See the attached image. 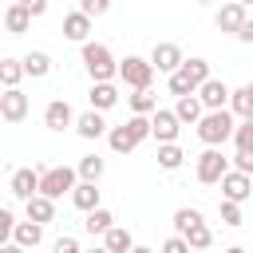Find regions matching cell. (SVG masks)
Here are the masks:
<instances>
[{"mask_svg":"<svg viewBox=\"0 0 253 253\" xmlns=\"http://www.w3.org/2000/svg\"><path fill=\"white\" fill-rule=\"evenodd\" d=\"M198 138L206 142V150H217L225 138H233V111H206L198 123Z\"/></svg>","mask_w":253,"mask_h":253,"instance_id":"1","label":"cell"},{"mask_svg":"<svg viewBox=\"0 0 253 253\" xmlns=\"http://www.w3.org/2000/svg\"><path fill=\"white\" fill-rule=\"evenodd\" d=\"M83 67L95 83H111V75H119V63L107 43H83Z\"/></svg>","mask_w":253,"mask_h":253,"instance_id":"2","label":"cell"},{"mask_svg":"<svg viewBox=\"0 0 253 253\" xmlns=\"http://www.w3.org/2000/svg\"><path fill=\"white\" fill-rule=\"evenodd\" d=\"M75 178H79V174H75L71 166H51V170H40V194L55 202V198H63V194H71V190L79 186Z\"/></svg>","mask_w":253,"mask_h":253,"instance_id":"3","label":"cell"},{"mask_svg":"<svg viewBox=\"0 0 253 253\" xmlns=\"http://www.w3.org/2000/svg\"><path fill=\"white\" fill-rule=\"evenodd\" d=\"M119 79H123L130 91H150L154 67H150V59H142V55H126V59L119 63Z\"/></svg>","mask_w":253,"mask_h":253,"instance_id":"4","label":"cell"},{"mask_svg":"<svg viewBox=\"0 0 253 253\" xmlns=\"http://www.w3.org/2000/svg\"><path fill=\"white\" fill-rule=\"evenodd\" d=\"M178 130H182V123H178L174 111L158 107V111L150 115V138H158V146H174V142H178Z\"/></svg>","mask_w":253,"mask_h":253,"instance_id":"5","label":"cell"},{"mask_svg":"<svg viewBox=\"0 0 253 253\" xmlns=\"http://www.w3.org/2000/svg\"><path fill=\"white\" fill-rule=\"evenodd\" d=\"M225 174H229V158L221 150H202V158H198V182L202 186H217Z\"/></svg>","mask_w":253,"mask_h":253,"instance_id":"6","label":"cell"},{"mask_svg":"<svg viewBox=\"0 0 253 253\" xmlns=\"http://www.w3.org/2000/svg\"><path fill=\"white\" fill-rule=\"evenodd\" d=\"M182 63H186V55H182L178 43H154V51H150V67L154 71L174 75V71H182Z\"/></svg>","mask_w":253,"mask_h":253,"instance_id":"7","label":"cell"},{"mask_svg":"<svg viewBox=\"0 0 253 253\" xmlns=\"http://www.w3.org/2000/svg\"><path fill=\"white\" fill-rule=\"evenodd\" d=\"M249 194H253V178H245V174H237V170H229V174L221 178V202L241 206Z\"/></svg>","mask_w":253,"mask_h":253,"instance_id":"8","label":"cell"},{"mask_svg":"<svg viewBox=\"0 0 253 253\" xmlns=\"http://www.w3.org/2000/svg\"><path fill=\"white\" fill-rule=\"evenodd\" d=\"M198 103H202L206 111H225V103H229V87H225L221 79H210V83L198 87Z\"/></svg>","mask_w":253,"mask_h":253,"instance_id":"9","label":"cell"},{"mask_svg":"<svg viewBox=\"0 0 253 253\" xmlns=\"http://www.w3.org/2000/svg\"><path fill=\"white\" fill-rule=\"evenodd\" d=\"M43 126H47V130H67V126H75V115H71L67 99H51V103L43 107Z\"/></svg>","mask_w":253,"mask_h":253,"instance_id":"10","label":"cell"},{"mask_svg":"<svg viewBox=\"0 0 253 253\" xmlns=\"http://www.w3.org/2000/svg\"><path fill=\"white\" fill-rule=\"evenodd\" d=\"M12 194H16L20 202H32V198L40 194V170H36V166L16 170V174H12Z\"/></svg>","mask_w":253,"mask_h":253,"instance_id":"11","label":"cell"},{"mask_svg":"<svg viewBox=\"0 0 253 253\" xmlns=\"http://www.w3.org/2000/svg\"><path fill=\"white\" fill-rule=\"evenodd\" d=\"M0 119L4 123H20V119H28V95L16 87V91H4V99H0Z\"/></svg>","mask_w":253,"mask_h":253,"instance_id":"12","label":"cell"},{"mask_svg":"<svg viewBox=\"0 0 253 253\" xmlns=\"http://www.w3.org/2000/svg\"><path fill=\"white\" fill-rule=\"evenodd\" d=\"M245 20H249V8H245V4H225V8L217 12V28L229 32V36H237V32L245 28Z\"/></svg>","mask_w":253,"mask_h":253,"instance_id":"13","label":"cell"},{"mask_svg":"<svg viewBox=\"0 0 253 253\" xmlns=\"http://www.w3.org/2000/svg\"><path fill=\"white\" fill-rule=\"evenodd\" d=\"M87 99H91V111L103 115V111H111L119 103V91H115V83H91V95Z\"/></svg>","mask_w":253,"mask_h":253,"instance_id":"14","label":"cell"},{"mask_svg":"<svg viewBox=\"0 0 253 253\" xmlns=\"http://www.w3.org/2000/svg\"><path fill=\"white\" fill-rule=\"evenodd\" d=\"M87 32H91V20L83 12H67L63 16V36L75 40V43H87Z\"/></svg>","mask_w":253,"mask_h":253,"instance_id":"15","label":"cell"},{"mask_svg":"<svg viewBox=\"0 0 253 253\" xmlns=\"http://www.w3.org/2000/svg\"><path fill=\"white\" fill-rule=\"evenodd\" d=\"M71 202H75V210H83V213L99 210V186H95V182H79V186L71 190Z\"/></svg>","mask_w":253,"mask_h":253,"instance_id":"16","label":"cell"},{"mask_svg":"<svg viewBox=\"0 0 253 253\" xmlns=\"http://www.w3.org/2000/svg\"><path fill=\"white\" fill-rule=\"evenodd\" d=\"M24 206H28V221H36V225H47V221L55 217V202L43 198V194H36V198L24 202Z\"/></svg>","mask_w":253,"mask_h":253,"instance_id":"17","label":"cell"},{"mask_svg":"<svg viewBox=\"0 0 253 253\" xmlns=\"http://www.w3.org/2000/svg\"><path fill=\"white\" fill-rule=\"evenodd\" d=\"M12 241H16L20 249H36V245L43 241V225H36V221H16Z\"/></svg>","mask_w":253,"mask_h":253,"instance_id":"18","label":"cell"},{"mask_svg":"<svg viewBox=\"0 0 253 253\" xmlns=\"http://www.w3.org/2000/svg\"><path fill=\"white\" fill-rule=\"evenodd\" d=\"M103 249H107V253H130V249H134V237H130V229H123V225H111V229H107V237H103Z\"/></svg>","mask_w":253,"mask_h":253,"instance_id":"19","label":"cell"},{"mask_svg":"<svg viewBox=\"0 0 253 253\" xmlns=\"http://www.w3.org/2000/svg\"><path fill=\"white\" fill-rule=\"evenodd\" d=\"M75 130H79V138H99V134L107 130V123H103L99 111H83V115L75 119Z\"/></svg>","mask_w":253,"mask_h":253,"instance_id":"20","label":"cell"},{"mask_svg":"<svg viewBox=\"0 0 253 253\" xmlns=\"http://www.w3.org/2000/svg\"><path fill=\"white\" fill-rule=\"evenodd\" d=\"M20 63H24V75H32V79H43L51 71V55L47 51H28Z\"/></svg>","mask_w":253,"mask_h":253,"instance_id":"21","label":"cell"},{"mask_svg":"<svg viewBox=\"0 0 253 253\" xmlns=\"http://www.w3.org/2000/svg\"><path fill=\"white\" fill-rule=\"evenodd\" d=\"M182 75L190 79V87H194V91H198L202 83H210V79H213V75H210V63H206V59H198V55L182 63Z\"/></svg>","mask_w":253,"mask_h":253,"instance_id":"22","label":"cell"},{"mask_svg":"<svg viewBox=\"0 0 253 253\" xmlns=\"http://www.w3.org/2000/svg\"><path fill=\"white\" fill-rule=\"evenodd\" d=\"M174 115H178V123H202L206 107L198 103V95H186V99H178V103H174Z\"/></svg>","mask_w":253,"mask_h":253,"instance_id":"23","label":"cell"},{"mask_svg":"<svg viewBox=\"0 0 253 253\" xmlns=\"http://www.w3.org/2000/svg\"><path fill=\"white\" fill-rule=\"evenodd\" d=\"M111 225H115V213H111V210H103V206H99V210H91V213L83 217V229H87L91 237H95V233H103V237H107V229H111Z\"/></svg>","mask_w":253,"mask_h":253,"instance_id":"24","label":"cell"},{"mask_svg":"<svg viewBox=\"0 0 253 253\" xmlns=\"http://www.w3.org/2000/svg\"><path fill=\"white\" fill-rule=\"evenodd\" d=\"M28 24H32V16H28V8H24V0H20V4H12V8L4 12V28H8L12 36H20V32H28Z\"/></svg>","mask_w":253,"mask_h":253,"instance_id":"25","label":"cell"},{"mask_svg":"<svg viewBox=\"0 0 253 253\" xmlns=\"http://www.w3.org/2000/svg\"><path fill=\"white\" fill-rule=\"evenodd\" d=\"M126 103H130V115H142V119H150L158 111V95H150V91H134V95H126Z\"/></svg>","mask_w":253,"mask_h":253,"instance_id":"26","label":"cell"},{"mask_svg":"<svg viewBox=\"0 0 253 253\" xmlns=\"http://www.w3.org/2000/svg\"><path fill=\"white\" fill-rule=\"evenodd\" d=\"M182 241L190 245V253H206V249L213 245V229H210V225L202 221V225H194V229H190V233H186Z\"/></svg>","mask_w":253,"mask_h":253,"instance_id":"27","label":"cell"},{"mask_svg":"<svg viewBox=\"0 0 253 253\" xmlns=\"http://www.w3.org/2000/svg\"><path fill=\"white\" fill-rule=\"evenodd\" d=\"M24 79V63L20 59H0V87L4 91H16Z\"/></svg>","mask_w":253,"mask_h":253,"instance_id":"28","label":"cell"},{"mask_svg":"<svg viewBox=\"0 0 253 253\" xmlns=\"http://www.w3.org/2000/svg\"><path fill=\"white\" fill-rule=\"evenodd\" d=\"M103 166H107V162H103L99 154H83L79 166H75V174H79L83 182H99V178H103Z\"/></svg>","mask_w":253,"mask_h":253,"instance_id":"29","label":"cell"},{"mask_svg":"<svg viewBox=\"0 0 253 253\" xmlns=\"http://www.w3.org/2000/svg\"><path fill=\"white\" fill-rule=\"evenodd\" d=\"M194 225H202V213H198V210H190V206L174 210V237H186Z\"/></svg>","mask_w":253,"mask_h":253,"instance_id":"30","label":"cell"},{"mask_svg":"<svg viewBox=\"0 0 253 253\" xmlns=\"http://www.w3.org/2000/svg\"><path fill=\"white\" fill-rule=\"evenodd\" d=\"M229 107H233V115H241V119H253V95H249V87H237V91H229Z\"/></svg>","mask_w":253,"mask_h":253,"instance_id":"31","label":"cell"},{"mask_svg":"<svg viewBox=\"0 0 253 253\" xmlns=\"http://www.w3.org/2000/svg\"><path fill=\"white\" fill-rule=\"evenodd\" d=\"M134 146H138V142H134V138H130V130H126V123H123V126H115V130H111V150H115V154H130V150H134Z\"/></svg>","mask_w":253,"mask_h":253,"instance_id":"32","label":"cell"},{"mask_svg":"<svg viewBox=\"0 0 253 253\" xmlns=\"http://www.w3.org/2000/svg\"><path fill=\"white\" fill-rule=\"evenodd\" d=\"M182 158H186V154H182L178 142H174V146H158V166H162V170H178Z\"/></svg>","mask_w":253,"mask_h":253,"instance_id":"33","label":"cell"},{"mask_svg":"<svg viewBox=\"0 0 253 253\" xmlns=\"http://www.w3.org/2000/svg\"><path fill=\"white\" fill-rule=\"evenodd\" d=\"M126 130H130V138H134V142H142V138H150V119L130 115V119H126Z\"/></svg>","mask_w":253,"mask_h":253,"instance_id":"34","label":"cell"},{"mask_svg":"<svg viewBox=\"0 0 253 253\" xmlns=\"http://www.w3.org/2000/svg\"><path fill=\"white\" fill-rule=\"evenodd\" d=\"M233 142H237V150H253V119L233 126Z\"/></svg>","mask_w":253,"mask_h":253,"instance_id":"35","label":"cell"},{"mask_svg":"<svg viewBox=\"0 0 253 253\" xmlns=\"http://www.w3.org/2000/svg\"><path fill=\"white\" fill-rule=\"evenodd\" d=\"M170 95H178V99L194 95V87H190V79H186L182 71H174V75H170Z\"/></svg>","mask_w":253,"mask_h":253,"instance_id":"36","label":"cell"},{"mask_svg":"<svg viewBox=\"0 0 253 253\" xmlns=\"http://www.w3.org/2000/svg\"><path fill=\"white\" fill-rule=\"evenodd\" d=\"M12 233H16V217H12V210H0V249L8 245Z\"/></svg>","mask_w":253,"mask_h":253,"instance_id":"37","label":"cell"},{"mask_svg":"<svg viewBox=\"0 0 253 253\" xmlns=\"http://www.w3.org/2000/svg\"><path fill=\"white\" fill-rule=\"evenodd\" d=\"M221 225H241V206H233V202H221Z\"/></svg>","mask_w":253,"mask_h":253,"instance_id":"38","label":"cell"},{"mask_svg":"<svg viewBox=\"0 0 253 253\" xmlns=\"http://www.w3.org/2000/svg\"><path fill=\"white\" fill-rule=\"evenodd\" d=\"M233 166H237V174L253 178V150H237V154H233Z\"/></svg>","mask_w":253,"mask_h":253,"instance_id":"39","label":"cell"},{"mask_svg":"<svg viewBox=\"0 0 253 253\" xmlns=\"http://www.w3.org/2000/svg\"><path fill=\"white\" fill-rule=\"evenodd\" d=\"M79 12H83L87 20H91V16H103V12H107V0H83Z\"/></svg>","mask_w":253,"mask_h":253,"instance_id":"40","label":"cell"},{"mask_svg":"<svg viewBox=\"0 0 253 253\" xmlns=\"http://www.w3.org/2000/svg\"><path fill=\"white\" fill-rule=\"evenodd\" d=\"M51 253H83V249H79V241H75V237H59V241L51 245Z\"/></svg>","mask_w":253,"mask_h":253,"instance_id":"41","label":"cell"},{"mask_svg":"<svg viewBox=\"0 0 253 253\" xmlns=\"http://www.w3.org/2000/svg\"><path fill=\"white\" fill-rule=\"evenodd\" d=\"M158 253H190V245H186V241H182V237H166V241H162V249H158Z\"/></svg>","mask_w":253,"mask_h":253,"instance_id":"42","label":"cell"},{"mask_svg":"<svg viewBox=\"0 0 253 253\" xmlns=\"http://www.w3.org/2000/svg\"><path fill=\"white\" fill-rule=\"evenodd\" d=\"M24 8H28V16H32V20L47 12V4H43V0H24Z\"/></svg>","mask_w":253,"mask_h":253,"instance_id":"43","label":"cell"},{"mask_svg":"<svg viewBox=\"0 0 253 253\" xmlns=\"http://www.w3.org/2000/svg\"><path fill=\"white\" fill-rule=\"evenodd\" d=\"M237 40H245V43H253V16H249V20H245V28L237 32Z\"/></svg>","mask_w":253,"mask_h":253,"instance_id":"44","label":"cell"},{"mask_svg":"<svg viewBox=\"0 0 253 253\" xmlns=\"http://www.w3.org/2000/svg\"><path fill=\"white\" fill-rule=\"evenodd\" d=\"M0 253H28V249H20V245H16V241H8V245H4V249H0Z\"/></svg>","mask_w":253,"mask_h":253,"instance_id":"45","label":"cell"},{"mask_svg":"<svg viewBox=\"0 0 253 253\" xmlns=\"http://www.w3.org/2000/svg\"><path fill=\"white\" fill-rule=\"evenodd\" d=\"M130 253H154V249H146V245H134V249H130Z\"/></svg>","mask_w":253,"mask_h":253,"instance_id":"46","label":"cell"},{"mask_svg":"<svg viewBox=\"0 0 253 253\" xmlns=\"http://www.w3.org/2000/svg\"><path fill=\"white\" fill-rule=\"evenodd\" d=\"M225 253H245V249H241V245H233V249H225Z\"/></svg>","mask_w":253,"mask_h":253,"instance_id":"47","label":"cell"},{"mask_svg":"<svg viewBox=\"0 0 253 253\" xmlns=\"http://www.w3.org/2000/svg\"><path fill=\"white\" fill-rule=\"evenodd\" d=\"M87 253H107V249H103V245H95V249H87Z\"/></svg>","mask_w":253,"mask_h":253,"instance_id":"48","label":"cell"},{"mask_svg":"<svg viewBox=\"0 0 253 253\" xmlns=\"http://www.w3.org/2000/svg\"><path fill=\"white\" fill-rule=\"evenodd\" d=\"M245 87H249V95H253V83H245Z\"/></svg>","mask_w":253,"mask_h":253,"instance_id":"49","label":"cell"},{"mask_svg":"<svg viewBox=\"0 0 253 253\" xmlns=\"http://www.w3.org/2000/svg\"><path fill=\"white\" fill-rule=\"evenodd\" d=\"M0 99H4V87H0Z\"/></svg>","mask_w":253,"mask_h":253,"instance_id":"50","label":"cell"}]
</instances>
